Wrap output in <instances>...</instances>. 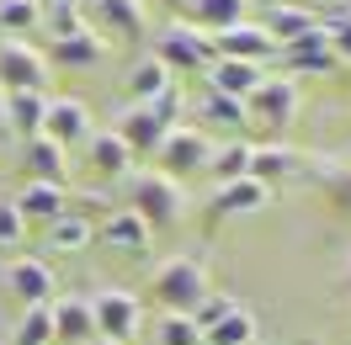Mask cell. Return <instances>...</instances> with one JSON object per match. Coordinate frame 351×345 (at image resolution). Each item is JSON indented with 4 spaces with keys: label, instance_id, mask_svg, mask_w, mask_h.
<instances>
[{
    "label": "cell",
    "instance_id": "1",
    "mask_svg": "<svg viewBox=\"0 0 351 345\" xmlns=\"http://www.w3.org/2000/svg\"><path fill=\"white\" fill-rule=\"evenodd\" d=\"M128 213H138L149 229H171L186 218V192L165 170H133L128 175Z\"/></svg>",
    "mask_w": 351,
    "mask_h": 345
},
{
    "label": "cell",
    "instance_id": "2",
    "mask_svg": "<svg viewBox=\"0 0 351 345\" xmlns=\"http://www.w3.org/2000/svg\"><path fill=\"white\" fill-rule=\"evenodd\" d=\"M208 292H213V281H208V266H202L197 255L160 260V271H154V298L165 303V314H192Z\"/></svg>",
    "mask_w": 351,
    "mask_h": 345
},
{
    "label": "cell",
    "instance_id": "3",
    "mask_svg": "<svg viewBox=\"0 0 351 345\" xmlns=\"http://www.w3.org/2000/svg\"><path fill=\"white\" fill-rule=\"evenodd\" d=\"M304 107V90L293 75H266L261 86L245 96V128L256 123V128H287L293 117Z\"/></svg>",
    "mask_w": 351,
    "mask_h": 345
},
{
    "label": "cell",
    "instance_id": "4",
    "mask_svg": "<svg viewBox=\"0 0 351 345\" xmlns=\"http://www.w3.org/2000/svg\"><path fill=\"white\" fill-rule=\"evenodd\" d=\"M154 59L171 69V75H186V69H208L213 64V38L192 22H165L154 32Z\"/></svg>",
    "mask_w": 351,
    "mask_h": 345
},
{
    "label": "cell",
    "instance_id": "5",
    "mask_svg": "<svg viewBox=\"0 0 351 345\" xmlns=\"http://www.w3.org/2000/svg\"><path fill=\"white\" fill-rule=\"evenodd\" d=\"M90 319H96V340L128 345V340H138V329H144V308H138L133 292L107 287V292H96V298H90Z\"/></svg>",
    "mask_w": 351,
    "mask_h": 345
},
{
    "label": "cell",
    "instance_id": "6",
    "mask_svg": "<svg viewBox=\"0 0 351 345\" xmlns=\"http://www.w3.org/2000/svg\"><path fill=\"white\" fill-rule=\"evenodd\" d=\"M48 59L27 38H0V90H43Z\"/></svg>",
    "mask_w": 351,
    "mask_h": 345
},
{
    "label": "cell",
    "instance_id": "7",
    "mask_svg": "<svg viewBox=\"0 0 351 345\" xmlns=\"http://www.w3.org/2000/svg\"><path fill=\"white\" fill-rule=\"evenodd\" d=\"M208 154H213V138H208V133L176 123V128L165 133V144H160V165H165V175H197V170H208Z\"/></svg>",
    "mask_w": 351,
    "mask_h": 345
},
{
    "label": "cell",
    "instance_id": "8",
    "mask_svg": "<svg viewBox=\"0 0 351 345\" xmlns=\"http://www.w3.org/2000/svg\"><path fill=\"white\" fill-rule=\"evenodd\" d=\"M5 292L16 303H27V308H38V303H53V266L38 255H22V260H11L5 271Z\"/></svg>",
    "mask_w": 351,
    "mask_h": 345
},
{
    "label": "cell",
    "instance_id": "9",
    "mask_svg": "<svg viewBox=\"0 0 351 345\" xmlns=\"http://www.w3.org/2000/svg\"><path fill=\"white\" fill-rule=\"evenodd\" d=\"M277 43H271V32L261 22H240V27H223L213 32V59H245V64H261L271 59Z\"/></svg>",
    "mask_w": 351,
    "mask_h": 345
},
{
    "label": "cell",
    "instance_id": "10",
    "mask_svg": "<svg viewBox=\"0 0 351 345\" xmlns=\"http://www.w3.org/2000/svg\"><path fill=\"white\" fill-rule=\"evenodd\" d=\"M112 133L128 144V154H160V144H165V123L154 117L149 107H138V101H128V107L117 112V123H112Z\"/></svg>",
    "mask_w": 351,
    "mask_h": 345
},
{
    "label": "cell",
    "instance_id": "11",
    "mask_svg": "<svg viewBox=\"0 0 351 345\" xmlns=\"http://www.w3.org/2000/svg\"><path fill=\"white\" fill-rule=\"evenodd\" d=\"M96 239H101L107 250H123V255H144L149 239H154V229L138 213H128V207H112V213L96 223Z\"/></svg>",
    "mask_w": 351,
    "mask_h": 345
},
{
    "label": "cell",
    "instance_id": "12",
    "mask_svg": "<svg viewBox=\"0 0 351 345\" xmlns=\"http://www.w3.org/2000/svg\"><path fill=\"white\" fill-rule=\"evenodd\" d=\"M53 314V345H90L96 340V319H90V298H53L48 303Z\"/></svg>",
    "mask_w": 351,
    "mask_h": 345
},
{
    "label": "cell",
    "instance_id": "13",
    "mask_svg": "<svg viewBox=\"0 0 351 345\" xmlns=\"http://www.w3.org/2000/svg\"><path fill=\"white\" fill-rule=\"evenodd\" d=\"M277 53H287V64H293V69H304V75H330V69L341 64V59H335V48H330L325 22H319V27H308V32H298V38H293V43H282Z\"/></svg>",
    "mask_w": 351,
    "mask_h": 345
},
{
    "label": "cell",
    "instance_id": "14",
    "mask_svg": "<svg viewBox=\"0 0 351 345\" xmlns=\"http://www.w3.org/2000/svg\"><path fill=\"white\" fill-rule=\"evenodd\" d=\"M86 133H90V112L75 101V96H53L43 112V138H53V144H86Z\"/></svg>",
    "mask_w": 351,
    "mask_h": 345
},
{
    "label": "cell",
    "instance_id": "15",
    "mask_svg": "<svg viewBox=\"0 0 351 345\" xmlns=\"http://www.w3.org/2000/svg\"><path fill=\"white\" fill-rule=\"evenodd\" d=\"M80 11H86V22H90V11H96L117 38H133V43L149 38V11L138 0H80Z\"/></svg>",
    "mask_w": 351,
    "mask_h": 345
},
{
    "label": "cell",
    "instance_id": "16",
    "mask_svg": "<svg viewBox=\"0 0 351 345\" xmlns=\"http://www.w3.org/2000/svg\"><path fill=\"white\" fill-rule=\"evenodd\" d=\"M48 59L64 69H90L107 59V38L96 32V27H80V32H69V38H53L48 43Z\"/></svg>",
    "mask_w": 351,
    "mask_h": 345
},
{
    "label": "cell",
    "instance_id": "17",
    "mask_svg": "<svg viewBox=\"0 0 351 345\" xmlns=\"http://www.w3.org/2000/svg\"><path fill=\"white\" fill-rule=\"evenodd\" d=\"M266 202H271V186L250 181V175H240V181H223V186H213V213H219V218H245V213H261Z\"/></svg>",
    "mask_w": 351,
    "mask_h": 345
},
{
    "label": "cell",
    "instance_id": "18",
    "mask_svg": "<svg viewBox=\"0 0 351 345\" xmlns=\"http://www.w3.org/2000/svg\"><path fill=\"white\" fill-rule=\"evenodd\" d=\"M43 112H48V96H43V90H5V112H0V123L27 144V138H38V133H43Z\"/></svg>",
    "mask_w": 351,
    "mask_h": 345
},
{
    "label": "cell",
    "instance_id": "19",
    "mask_svg": "<svg viewBox=\"0 0 351 345\" xmlns=\"http://www.w3.org/2000/svg\"><path fill=\"white\" fill-rule=\"evenodd\" d=\"M86 159H90V170L107 175V181H117V175H128V170H133L128 144H123L112 128H90V133H86Z\"/></svg>",
    "mask_w": 351,
    "mask_h": 345
},
{
    "label": "cell",
    "instance_id": "20",
    "mask_svg": "<svg viewBox=\"0 0 351 345\" xmlns=\"http://www.w3.org/2000/svg\"><path fill=\"white\" fill-rule=\"evenodd\" d=\"M11 202H16V213H22L27 223H32V218H38V223H53V218L69 213L64 186H53V181H27V186L11 196Z\"/></svg>",
    "mask_w": 351,
    "mask_h": 345
},
{
    "label": "cell",
    "instance_id": "21",
    "mask_svg": "<svg viewBox=\"0 0 351 345\" xmlns=\"http://www.w3.org/2000/svg\"><path fill=\"white\" fill-rule=\"evenodd\" d=\"M261 80H266V69L261 64H245V59H213V64H208V90L234 96V101H245Z\"/></svg>",
    "mask_w": 351,
    "mask_h": 345
},
{
    "label": "cell",
    "instance_id": "22",
    "mask_svg": "<svg viewBox=\"0 0 351 345\" xmlns=\"http://www.w3.org/2000/svg\"><path fill=\"white\" fill-rule=\"evenodd\" d=\"M27 170H32V181H53V186H64V175H69V149L38 133V138H27Z\"/></svg>",
    "mask_w": 351,
    "mask_h": 345
},
{
    "label": "cell",
    "instance_id": "23",
    "mask_svg": "<svg viewBox=\"0 0 351 345\" xmlns=\"http://www.w3.org/2000/svg\"><path fill=\"white\" fill-rule=\"evenodd\" d=\"M245 5H250V0H186V22L202 27V32L213 38V32H223V27L245 22Z\"/></svg>",
    "mask_w": 351,
    "mask_h": 345
},
{
    "label": "cell",
    "instance_id": "24",
    "mask_svg": "<svg viewBox=\"0 0 351 345\" xmlns=\"http://www.w3.org/2000/svg\"><path fill=\"white\" fill-rule=\"evenodd\" d=\"M325 22V16H319V11H308V5H287V0H277V5H271V11H266V32H271V43L282 48V43H293V38H298V32H308V27H319Z\"/></svg>",
    "mask_w": 351,
    "mask_h": 345
},
{
    "label": "cell",
    "instance_id": "25",
    "mask_svg": "<svg viewBox=\"0 0 351 345\" xmlns=\"http://www.w3.org/2000/svg\"><path fill=\"white\" fill-rule=\"evenodd\" d=\"M298 165H304V159L287 149V144H250V181H261V186H271V181L293 175Z\"/></svg>",
    "mask_w": 351,
    "mask_h": 345
},
{
    "label": "cell",
    "instance_id": "26",
    "mask_svg": "<svg viewBox=\"0 0 351 345\" xmlns=\"http://www.w3.org/2000/svg\"><path fill=\"white\" fill-rule=\"evenodd\" d=\"M165 86H176V75L160 64L154 53L133 59V69H128V90H133V96H128V101H138V107H144V101H154V96H160Z\"/></svg>",
    "mask_w": 351,
    "mask_h": 345
},
{
    "label": "cell",
    "instance_id": "27",
    "mask_svg": "<svg viewBox=\"0 0 351 345\" xmlns=\"http://www.w3.org/2000/svg\"><path fill=\"white\" fill-rule=\"evenodd\" d=\"M90 239H96V229H90V218H75V213H64V218H53L48 223V250L53 255H80Z\"/></svg>",
    "mask_w": 351,
    "mask_h": 345
},
{
    "label": "cell",
    "instance_id": "28",
    "mask_svg": "<svg viewBox=\"0 0 351 345\" xmlns=\"http://www.w3.org/2000/svg\"><path fill=\"white\" fill-rule=\"evenodd\" d=\"M208 170L223 181H240V175H250V144L245 138H223V144H213V154H208Z\"/></svg>",
    "mask_w": 351,
    "mask_h": 345
},
{
    "label": "cell",
    "instance_id": "29",
    "mask_svg": "<svg viewBox=\"0 0 351 345\" xmlns=\"http://www.w3.org/2000/svg\"><path fill=\"white\" fill-rule=\"evenodd\" d=\"M202 345H256V314L240 303L229 319H219L208 335H202Z\"/></svg>",
    "mask_w": 351,
    "mask_h": 345
},
{
    "label": "cell",
    "instance_id": "30",
    "mask_svg": "<svg viewBox=\"0 0 351 345\" xmlns=\"http://www.w3.org/2000/svg\"><path fill=\"white\" fill-rule=\"evenodd\" d=\"M43 27V0H0V32L5 38H27Z\"/></svg>",
    "mask_w": 351,
    "mask_h": 345
},
{
    "label": "cell",
    "instance_id": "31",
    "mask_svg": "<svg viewBox=\"0 0 351 345\" xmlns=\"http://www.w3.org/2000/svg\"><path fill=\"white\" fill-rule=\"evenodd\" d=\"M11 345H53V314H48V303L22 308V319L11 329Z\"/></svg>",
    "mask_w": 351,
    "mask_h": 345
},
{
    "label": "cell",
    "instance_id": "32",
    "mask_svg": "<svg viewBox=\"0 0 351 345\" xmlns=\"http://www.w3.org/2000/svg\"><path fill=\"white\" fill-rule=\"evenodd\" d=\"M202 117H208V123H219V128H229V133H240L245 128V101L219 96V90H202Z\"/></svg>",
    "mask_w": 351,
    "mask_h": 345
},
{
    "label": "cell",
    "instance_id": "33",
    "mask_svg": "<svg viewBox=\"0 0 351 345\" xmlns=\"http://www.w3.org/2000/svg\"><path fill=\"white\" fill-rule=\"evenodd\" d=\"M154 345H202V329L192 324V314H160Z\"/></svg>",
    "mask_w": 351,
    "mask_h": 345
},
{
    "label": "cell",
    "instance_id": "34",
    "mask_svg": "<svg viewBox=\"0 0 351 345\" xmlns=\"http://www.w3.org/2000/svg\"><path fill=\"white\" fill-rule=\"evenodd\" d=\"M43 27H48V43H53V38H69V32H80L90 22L80 5H43Z\"/></svg>",
    "mask_w": 351,
    "mask_h": 345
},
{
    "label": "cell",
    "instance_id": "35",
    "mask_svg": "<svg viewBox=\"0 0 351 345\" xmlns=\"http://www.w3.org/2000/svg\"><path fill=\"white\" fill-rule=\"evenodd\" d=\"M234 308H240V298H229V292H208V298H202L197 308H192V324H197L202 335H208V329H213L219 319H229Z\"/></svg>",
    "mask_w": 351,
    "mask_h": 345
},
{
    "label": "cell",
    "instance_id": "36",
    "mask_svg": "<svg viewBox=\"0 0 351 345\" xmlns=\"http://www.w3.org/2000/svg\"><path fill=\"white\" fill-rule=\"evenodd\" d=\"M144 107H149L154 117L165 123V128H176V117H181V107H186V96H181V90H176V86H165V90H160V96H154V101H144Z\"/></svg>",
    "mask_w": 351,
    "mask_h": 345
},
{
    "label": "cell",
    "instance_id": "37",
    "mask_svg": "<svg viewBox=\"0 0 351 345\" xmlns=\"http://www.w3.org/2000/svg\"><path fill=\"white\" fill-rule=\"evenodd\" d=\"M22 234H27V218L16 213V202H5V196H0V244H16Z\"/></svg>",
    "mask_w": 351,
    "mask_h": 345
},
{
    "label": "cell",
    "instance_id": "38",
    "mask_svg": "<svg viewBox=\"0 0 351 345\" xmlns=\"http://www.w3.org/2000/svg\"><path fill=\"white\" fill-rule=\"evenodd\" d=\"M325 32H330L335 59H346V64H351V11H346V16H335V22H325Z\"/></svg>",
    "mask_w": 351,
    "mask_h": 345
},
{
    "label": "cell",
    "instance_id": "39",
    "mask_svg": "<svg viewBox=\"0 0 351 345\" xmlns=\"http://www.w3.org/2000/svg\"><path fill=\"white\" fill-rule=\"evenodd\" d=\"M319 186H325V192L335 196L341 207H351V175H346V170H330V175H319Z\"/></svg>",
    "mask_w": 351,
    "mask_h": 345
},
{
    "label": "cell",
    "instance_id": "40",
    "mask_svg": "<svg viewBox=\"0 0 351 345\" xmlns=\"http://www.w3.org/2000/svg\"><path fill=\"white\" fill-rule=\"evenodd\" d=\"M346 287H351V260H346Z\"/></svg>",
    "mask_w": 351,
    "mask_h": 345
},
{
    "label": "cell",
    "instance_id": "41",
    "mask_svg": "<svg viewBox=\"0 0 351 345\" xmlns=\"http://www.w3.org/2000/svg\"><path fill=\"white\" fill-rule=\"evenodd\" d=\"M90 345H117V340H90Z\"/></svg>",
    "mask_w": 351,
    "mask_h": 345
},
{
    "label": "cell",
    "instance_id": "42",
    "mask_svg": "<svg viewBox=\"0 0 351 345\" xmlns=\"http://www.w3.org/2000/svg\"><path fill=\"white\" fill-rule=\"evenodd\" d=\"M171 5H181V11H186V0H171Z\"/></svg>",
    "mask_w": 351,
    "mask_h": 345
},
{
    "label": "cell",
    "instance_id": "43",
    "mask_svg": "<svg viewBox=\"0 0 351 345\" xmlns=\"http://www.w3.org/2000/svg\"><path fill=\"white\" fill-rule=\"evenodd\" d=\"M0 112H5V90H0Z\"/></svg>",
    "mask_w": 351,
    "mask_h": 345
},
{
    "label": "cell",
    "instance_id": "44",
    "mask_svg": "<svg viewBox=\"0 0 351 345\" xmlns=\"http://www.w3.org/2000/svg\"><path fill=\"white\" fill-rule=\"evenodd\" d=\"M138 5H149V0H138Z\"/></svg>",
    "mask_w": 351,
    "mask_h": 345
}]
</instances>
